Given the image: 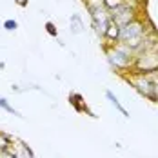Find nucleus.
<instances>
[{
	"instance_id": "nucleus-1",
	"label": "nucleus",
	"mask_w": 158,
	"mask_h": 158,
	"mask_svg": "<svg viewBox=\"0 0 158 158\" xmlns=\"http://www.w3.org/2000/svg\"><path fill=\"white\" fill-rule=\"evenodd\" d=\"M106 56L109 65L120 75H129L133 71V65L136 60V53L131 48L124 44H113V46H104Z\"/></svg>"
},
{
	"instance_id": "nucleus-2",
	"label": "nucleus",
	"mask_w": 158,
	"mask_h": 158,
	"mask_svg": "<svg viewBox=\"0 0 158 158\" xmlns=\"http://www.w3.org/2000/svg\"><path fill=\"white\" fill-rule=\"evenodd\" d=\"M153 31L149 27V24L143 20V18H136L133 22L126 24L124 27H120V33H118V44H124L127 48H131L133 51L140 48V44L143 42V38Z\"/></svg>"
},
{
	"instance_id": "nucleus-3",
	"label": "nucleus",
	"mask_w": 158,
	"mask_h": 158,
	"mask_svg": "<svg viewBox=\"0 0 158 158\" xmlns=\"http://www.w3.org/2000/svg\"><path fill=\"white\" fill-rule=\"evenodd\" d=\"M87 11H89V16H91V24L95 27V31L98 36H106V33L111 26V18H109V11L107 7L104 6L102 0H84Z\"/></svg>"
},
{
	"instance_id": "nucleus-4",
	"label": "nucleus",
	"mask_w": 158,
	"mask_h": 158,
	"mask_svg": "<svg viewBox=\"0 0 158 158\" xmlns=\"http://www.w3.org/2000/svg\"><path fill=\"white\" fill-rule=\"evenodd\" d=\"M138 6L136 2H120L116 4L114 7L109 9V18H111V24L118 26V27H124L126 24L133 22L138 18Z\"/></svg>"
},
{
	"instance_id": "nucleus-5",
	"label": "nucleus",
	"mask_w": 158,
	"mask_h": 158,
	"mask_svg": "<svg viewBox=\"0 0 158 158\" xmlns=\"http://www.w3.org/2000/svg\"><path fill=\"white\" fill-rule=\"evenodd\" d=\"M131 73H142V75H156L158 73V48L147 49L136 55V60Z\"/></svg>"
},
{
	"instance_id": "nucleus-6",
	"label": "nucleus",
	"mask_w": 158,
	"mask_h": 158,
	"mask_svg": "<svg viewBox=\"0 0 158 158\" xmlns=\"http://www.w3.org/2000/svg\"><path fill=\"white\" fill-rule=\"evenodd\" d=\"M126 80L131 84V87L140 96L153 100V91H155V75H142V73H129L126 75Z\"/></svg>"
},
{
	"instance_id": "nucleus-7",
	"label": "nucleus",
	"mask_w": 158,
	"mask_h": 158,
	"mask_svg": "<svg viewBox=\"0 0 158 158\" xmlns=\"http://www.w3.org/2000/svg\"><path fill=\"white\" fill-rule=\"evenodd\" d=\"M11 153L15 155V158H35L33 156V151L27 147V143L20 142V140L13 142V145H11Z\"/></svg>"
},
{
	"instance_id": "nucleus-8",
	"label": "nucleus",
	"mask_w": 158,
	"mask_h": 158,
	"mask_svg": "<svg viewBox=\"0 0 158 158\" xmlns=\"http://www.w3.org/2000/svg\"><path fill=\"white\" fill-rule=\"evenodd\" d=\"M106 98L109 100V104H111V106H113V107H114L116 111H118V113H120V114H122L124 118H129V111H127L126 107H124V106L120 104V100H118V96L114 95L113 91H109V89H107V91H106Z\"/></svg>"
},
{
	"instance_id": "nucleus-9",
	"label": "nucleus",
	"mask_w": 158,
	"mask_h": 158,
	"mask_svg": "<svg viewBox=\"0 0 158 158\" xmlns=\"http://www.w3.org/2000/svg\"><path fill=\"white\" fill-rule=\"evenodd\" d=\"M69 29H71L73 35H80V33H84L85 26H84V20H82V16H80L78 13L71 15V18H69Z\"/></svg>"
},
{
	"instance_id": "nucleus-10",
	"label": "nucleus",
	"mask_w": 158,
	"mask_h": 158,
	"mask_svg": "<svg viewBox=\"0 0 158 158\" xmlns=\"http://www.w3.org/2000/svg\"><path fill=\"white\" fill-rule=\"evenodd\" d=\"M0 107H2L4 111H7V113H11V114H13V116H16V118H24V114H20V113H18V111H16L15 107H13V106L6 100V98H0Z\"/></svg>"
},
{
	"instance_id": "nucleus-11",
	"label": "nucleus",
	"mask_w": 158,
	"mask_h": 158,
	"mask_svg": "<svg viewBox=\"0 0 158 158\" xmlns=\"http://www.w3.org/2000/svg\"><path fill=\"white\" fill-rule=\"evenodd\" d=\"M69 102H71V106H75L77 111L85 109V106L82 104V95H78V93H71V95H69Z\"/></svg>"
},
{
	"instance_id": "nucleus-12",
	"label": "nucleus",
	"mask_w": 158,
	"mask_h": 158,
	"mask_svg": "<svg viewBox=\"0 0 158 158\" xmlns=\"http://www.w3.org/2000/svg\"><path fill=\"white\" fill-rule=\"evenodd\" d=\"M11 145H13V140H11L4 131H0V153H2V151L11 149Z\"/></svg>"
},
{
	"instance_id": "nucleus-13",
	"label": "nucleus",
	"mask_w": 158,
	"mask_h": 158,
	"mask_svg": "<svg viewBox=\"0 0 158 158\" xmlns=\"http://www.w3.org/2000/svg\"><path fill=\"white\" fill-rule=\"evenodd\" d=\"M4 29L6 31H15L16 27H18V22H16L15 18H7V20H4Z\"/></svg>"
},
{
	"instance_id": "nucleus-14",
	"label": "nucleus",
	"mask_w": 158,
	"mask_h": 158,
	"mask_svg": "<svg viewBox=\"0 0 158 158\" xmlns=\"http://www.w3.org/2000/svg\"><path fill=\"white\" fill-rule=\"evenodd\" d=\"M46 31H48L51 36H56V35H58L56 29H55V24H53V22H46Z\"/></svg>"
},
{
	"instance_id": "nucleus-15",
	"label": "nucleus",
	"mask_w": 158,
	"mask_h": 158,
	"mask_svg": "<svg viewBox=\"0 0 158 158\" xmlns=\"http://www.w3.org/2000/svg\"><path fill=\"white\" fill-rule=\"evenodd\" d=\"M153 102L158 104V77L155 75V91H153Z\"/></svg>"
},
{
	"instance_id": "nucleus-16",
	"label": "nucleus",
	"mask_w": 158,
	"mask_h": 158,
	"mask_svg": "<svg viewBox=\"0 0 158 158\" xmlns=\"http://www.w3.org/2000/svg\"><path fill=\"white\" fill-rule=\"evenodd\" d=\"M0 158H15V155L11 153V149H7V151H2L0 153Z\"/></svg>"
},
{
	"instance_id": "nucleus-17",
	"label": "nucleus",
	"mask_w": 158,
	"mask_h": 158,
	"mask_svg": "<svg viewBox=\"0 0 158 158\" xmlns=\"http://www.w3.org/2000/svg\"><path fill=\"white\" fill-rule=\"evenodd\" d=\"M16 4H18V6H22V7H24V6H27V0H16Z\"/></svg>"
},
{
	"instance_id": "nucleus-18",
	"label": "nucleus",
	"mask_w": 158,
	"mask_h": 158,
	"mask_svg": "<svg viewBox=\"0 0 158 158\" xmlns=\"http://www.w3.org/2000/svg\"><path fill=\"white\" fill-rule=\"evenodd\" d=\"M0 69H6V64L4 62H0Z\"/></svg>"
},
{
	"instance_id": "nucleus-19",
	"label": "nucleus",
	"mask_w": 158,
	"mask_h": 158,
	"mask_svg": "<svg viewBox=\"0 0 158 158\" xmlns=\"http://www.w3.org/2000/svg\"><path fill=\"white\" fill-rule=\"evenodd\" d=\"M122 2H135V0H122Z\"/></svg>"
},
{
	"instance_id": "nucleus-20",
	"label": "nucleus",
	"mask_w": 158,
	"mask_h": 158,
	"mask_svg": "<svg viewBox=\"0 0 158 158\" xmlns=\"http://www.w3.org/2000/svg\"><path fill=\"white\" fill-rule=\"evenodd\" d=\"M156 77H158V73H156Z\"/></svg>"
}]
</instances>
